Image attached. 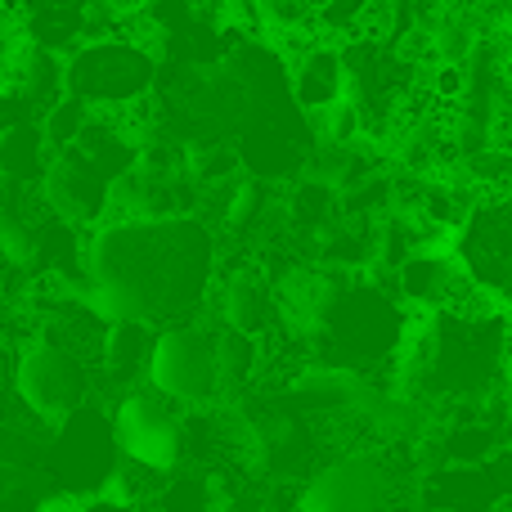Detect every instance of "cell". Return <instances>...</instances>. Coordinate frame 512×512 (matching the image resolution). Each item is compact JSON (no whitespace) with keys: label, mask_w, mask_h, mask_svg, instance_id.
I'll return each mask as SVG.
<instances>
[{"label":"cell","mask_w":512,"mask_h":512,"mask_svg":"<svg viewBox=\"0 0 512 512\" xmlns=\"http://www.w3.org/2000/svg\"><path fill=\"white\" fill-rule=\"evenodd\" d=\"M216 265L203 216H108L86 239V297L108 324L167 328L207 301Z\"/></svg>","instance_id":"cell-1"},{"label":"cell","mask_w":512,"mask_h":512,"mask_svg":"<svg viewBox=\"0 0 512 512\" xmlns=\"http://www.w3.org/2000/svg\"><path fill=\"white\" fill-rule=\"evenodd\" d=\"M162 59L140 36H95L63 54V86L95 113H131L158 90Z\"/></svg>","instance_id":"cell-2"},{"label":"cell","mask_w":512,"mask_h":512,"mask_svg":"<svg viewBox=\"0 0 512 512\" xmlns=\"http://www.w3.org/2000/svg\"><path fill=\"white\" fill-rule=\"evenodd\" d=\"M9 382H14L18 405L32 409L45 427H59L72 409L86 405L90 382H95V369H90L77 351H68L63 342L36 333L32 342L18 346Z\"/></svg>","instance_id":"cell-3"},{"label":"cell","mask_w":512,"mask_h":512,"mask_svg":"<svg viewBox=\"0 0 512 512\" xmlns=\"http://www.w3.org/2000/svg\"><path fill=\"white\" fill-rule=\"evenodd\" d=\"M400 504V468L382 450H346L328 459L297 495V512H391Z\"/></svg>","instance_id":"cell-4"},{"label":"cell","mask_w":512,"mask_h":512,"mask_svg":"<svg viewBox=\"0 0 512 512\" xmlns=\"http://www.w3.org/2000/svg\"><path fill=\"white\" fill-rule=\"evenodd\" d=\"M149 382L153 391H162L176 405H212L221 396V351H216V333L189 324H167L153 337V355H149Z\"/></svg>","instance_id":"cell-5"},{"label":"cell","mask_w":512,"mask_h":512,"mask_svg":"<svg viewBox=\"0 0 512 512\" xmlns=\"http://www.w3.org/2000/svg\"><path fill=\"white\" fill-rule=\"evenodd\" d=\"M117 432L95 405H81L54 427V436L45 441V472L50 481H59L68 495H90L99 490L104 481H113L117 472Z\"/></svg>","instance_id":"cell-6"},{"label":"cell","mask_w":512,"mask_h":512,"mask_svg":"<svg viewBox=\"0 0 512 512\" xmlns=\"http://www.w3.org/2000/svg\"><path fill=\"white\" fill-rule=\"evenodd\" d=\"M117 445L126 459L149 463L158 472H171L185 463V418L176 414V400L162 391H126L113 418Z\"/></svg>","instance_id":"cell-7"},{"label":"cell","mask_w":512,"mask_h":512,"mask_svg":"<svg viewBox=\"0 0 512 512\" xmlns=\"http://www.w3.org/2000/svg\"><path fill=\"white\" fill-rule=\"evenodd\" d=\"M113 185L117 180L99 167L90 153H81L77 144L63 153H54L50 171H45V203L63 216V221L81 225V230H95L99 221H108V207H113Z\"/></svg>","instance_id":"cell-8"},{"label":"cell","mask_w":512,"mask_h":512,"mask_svg":"<svg viewBox=\"0 0 512 512\" xmlns=\"http://www.w3.org/2000/svg\"><path fill=\"white\" fill-rule=\"evenodd\" d=\"M221 324L234 328V333L248 337H270L274 328H283L279 319V292H274V279L261 270V265H239V270L225 274L221 283Z\"/></svg>","instance_id":"cell-9"},{"label":"cell","mask_w":512,"mask_h":512,"mask_svg":"<svg viewBox=\"0 0 512 512\" xmlns=\"http://www.w3.org/2000/svg\"><path fill=\"white\" fill-rule=\"evenodd\" d=\"M288 95H292V104H297L306 117L324 113V108H333L337 99H346V59H342V45L324 41V36H319L315 45H306V50L292 59Z\"/></svg>","instance_id":"cell-10"},{"label":"cell","mask_w":512,"mask_h":512,"mask_svg":"<svg viewBox=\"0 0 512 512\" xmlns=\"http://www.w3.org/2000/svg\"><path fill=\"white\" fill-rule=\"evenodd\" d=\"M50 162H54V149H50V140H45V131H41L36 117L0 126V180L41 189Z\"/></svg>","instance_id":"cell-11"},{"label":"cell","mask_w":512,"mask_h":512,"mask_svg":"<svg viewBox=\"0 0 512 512\" xmlns=\"http://www.w3.org/2000/svg\"><path fill=\"white\" fill-rule=\"evenodd\" d=\"M153 328L149 324H108L104 337V360H99V373L126 387L140 369H149V355H153Z\"/></svg>","instance_id":"cell-12"},{"label":"cell","mask_w":512,"mask_h":512,"mask_svg":"<svg viewBox=\"0 0 512 512\" xmlns=\"http://www.w3.org/2000/svg\"><path fill=\"white\" fill-rule=\"evenodd\" d=\"M90 113H95V108H86V104H81V99L63 95L59 104H54L50 113L41 117V131H45V140H50V149H54V153L72 149V144H77V135L86 131Z\"/></svg>","instance_id":"cell-13"},{"label":"cell","mask_w":512,"mask_h":512,"mask_svg":"<svg viewBox=\"0 0 512 512\" xmlns=\"http://www.w3.org/2000/svg\"><path fill=\"white\" fill-rule=\"evenodd\" d=\"M41 512H135V508H126L122 499H113V495H86V499H54V504H45Z\"/></svg>","instance_id":"cell-14"},{"label":"cell","mask_w":512,"mask_h":512,"mask_svg":"<svg viewBox=\"0 0 512 512\" xmlns=\"http://www.w3.org/2000/svg\"><path fill=\"white\" fill-rule=\"evenodd\" d=\"M5 265H14V261H5V256H0V270H5ZM0 306H5V297H0Z\"/></svg>","instance_id":"cell-15"},{"label":"cell","mask_w":512,"mask_h":512,"mask_svg":"<svg viewBox=\"0 0 512 512\" xmlns=\"http://www.w3.org/2000/svg\"><path fill=\"white\" fill-rule=\"evenodd\" d=\"M499 512H512V504H508V508H499Z\"/></svg>","instance_id":"cell-16"}]
</instances>
